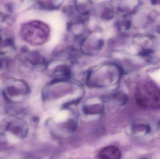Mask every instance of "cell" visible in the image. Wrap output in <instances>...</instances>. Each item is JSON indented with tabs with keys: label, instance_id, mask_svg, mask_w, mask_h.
I'll use <instances>...</instances> for the list:
<instances>
[{
	"label": "cell",
	"instance_id": "cell-1",
	"mask_svg": "<svg viewBox=\"0 0 160 159\" xmlns=\"http://www.w3.org/2000/svg\"><path fill=\"white\" fill-rule=\"evenodd\" d=\"M136 99L139 105L144 108H160V90L151 83H143L138 87Z\"/></svg>",
	"mask_w": 160,
	"mask_h": 159
},
{
	"label": "cell",
	"instance_id": "cell-2",
	"mask_svg": "<svg viewBox=\"0 0 160 159\" xmlns=\"http://www.w3.org/2000/svg\"><path fill=\"white\" fill-rule=\"evenodd\" d=\"M100 159H121L120 149L114 146H110L102 148L99 153Z\"/></svg>",
	"mask_w": 160,
	"mask_h": 159
},
{
	"label": "cell",
	"instance_id": "cell-3",
	"mask_svg": "<svg viewBox=\"0 0 160 159\" xmlns=\"http://www.w3.org/2000/svg\"><path fill=\"white\" fill-rule=\"evenodd\" d=\"M134 133H148L150 131V128L149 126L145 124H140L135 125L133 128Z\"/></svg>",
	"mask_w": 160,
	"mask_h": 159
},
{
	"label": "cell",
	"instance_id": "cell-4",
	"mask_svg": "<svg viewBox=\"0 0 160 159\" xmlns=\"http://www.w3.org/2000/svg\"><path fill=\"white\" fill-rule=\"evenodd\" d=\"M8 137V140H9V141H10V142H11V143H16V141H17V139H16V138H15V137H13V136H11V135H9Z\"/></svg>",
	"mask_w": 160,
	"mask_h": 159
}]
</instances>
